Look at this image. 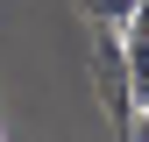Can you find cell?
Masks as SVG:
<instances>
[{
	"label": "cell",
	"mask_w": 149,
	"mask_h": 142,
	"mask_svg": "<svg viewBox=\"0 0 149 142\" xmlns=\"http://www.w3.org/2000/svg\"><path fill=\"white\" fill-rule=\"evenodd\" d=\"M92 93H100L107 121L128 135V121H135V78H128V57H121V29H100V43H92Z\"/></svg>",
	"instance_id": "cell-1"
},
{
	"label": "cell",
	"mask_w": 149,
	"mask_h": 142,
	"mask_svg": "<svg viewBox=\"0 0 149 142\" xmlns=\"http://www.w3.org/2000/svg\"><path fill=\"white\" fill-rule=\"evenodd\" d=\"M135 7H142V0H78V14H92L100 29H121V22H128Z\"/></svg>",
	"instance_id": "cell-2"
},
{
	"label": "cell",
	"mask_w": 149,
	"mask_h": 142,
	"mask_svg": "<svg viewBox=\"0 0 149 142\" xmlns=\"http://www.w3.org/2000/svg\"><path fill=\"white\" fill-rule=\"evenodd\" d=\"M128 142H149V93H142V106H135V121H128Z\"/></svg>",
	"instance_id": "cell-3"
}]
</instances>
